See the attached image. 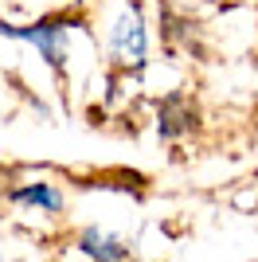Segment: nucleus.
Returning a JSON list of instances; mask_svg holds the SVG:
<instances>
[{"instance_id": "nucleus-1", "label": "nucleus", "mask_w": 258, "mask_h": 262, "mask_svg": "<svg viewBox=\"0 0 258 262\" xmlns=\"http://www.w3.org/2000/svg\"><path fill=\"white\" fill-rule=\"evenodd\" d=\"M67 32H71L67 16H47L35 24H0V35L35 47L51 71H67Z\"/></svg>"}, {"instance_id": "nucleus-2", "label": "nucleus", "mask_w": 258, "mask_h": 262, "mask_svg": "<svg viewBox=\"0 0 258 262\" xmlns=\"http://www.w3.org/2000/svg\"><path fill=\"white\" fill-rule=\"evenodd\" d=\"M145 55H149V28H145L141 8L129 4V8L118 12V20L110 28V59L121 71H141Z\"/></svg>"}, {"instance_id": "nucleus-3", "label": "nucleus", "mask_w": 258, "mask_h": 262, "mask_svg": "<svg viewBox=\"0 0 258 262\" xmlns=\"http://www.w3.org/2000/svg\"><path fill=\"white\" fill-rule=\"evenodd\" d=\"M78 251L90 262H133V247L106 227H86L78 235Z\"/></svg>"}, {"instance_id": "nucleus-4", "label": "nucleus", "mask_w": 258, "mask_h": 262, "mask_svg": "<svg viewBox=\"0 0 258 262\" xmlns=\"http://www.w3.org/2000/svg\"><path fill=\"white\" fill-rule=\"evenodd\" d=\"M12 204H20V208H35V211H47V215H59L63 211V192L47 180H32V184H20L8 192Z\"/></svg>"}, {"instance_id": "nucleus-5", "label": "nucleus", "mask_w": 258, "mask_h": 262, "mask_svg": "<svg viewBox=\"0 0 258 262\" xmlns=\"http://www.w3.org/2000/svg\"><path fill=\"white\" fill-rule=\"evenodd\" d=\"M192 125H196V114H192V106H188L180 94H172V98L161 102V110H157V133H161L164 141L188 133Z\"/></svg>"}, {"instance_id": "nucleus-6", "label": "nucleus", "mask_w": 258, "mask_h": 262, "mask_svg": "<svg viewBox=\"0 0 258 262\" xmlns=\"http://www.w3.org/2000/svg\"><path fill=\"white\" fill-rule=\"evenodd\" d=\"M0 180H4V172H0Z\"/></svg>"}]
</instances>
